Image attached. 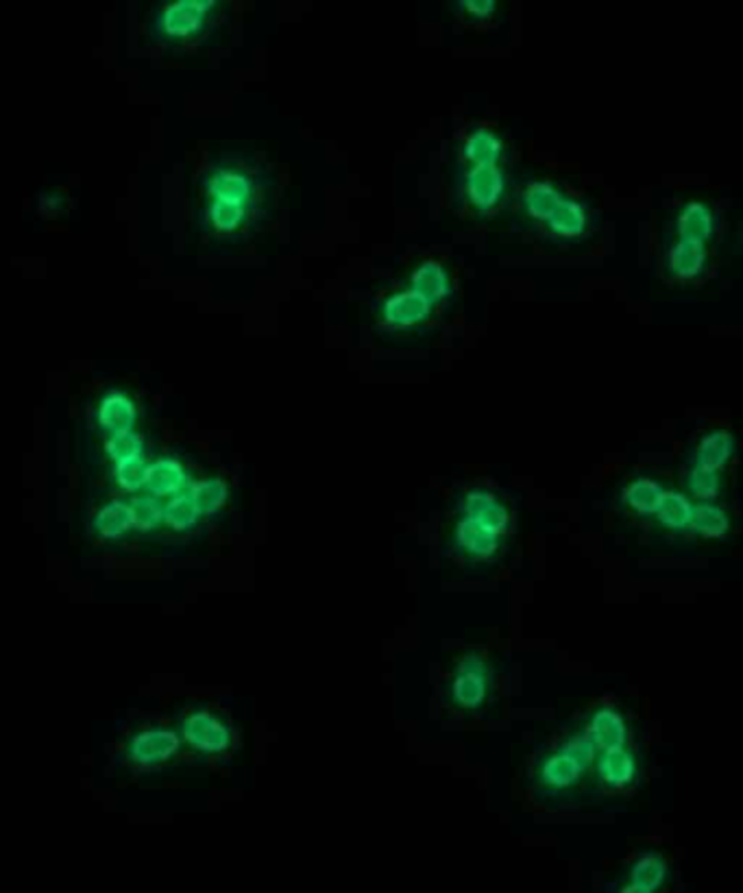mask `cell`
<instances>
[{"instance_id": "6da1fadb", "label": "cell", "mask_w": 743, "mask_h": 893, "mask_svg": "<svg viewBox=\"0 0 743 893\" xmlns=\"http://www.w3.org/2000/svg\"><path fill=\"white\" fill-rule=\"evenodd\" d=\"M598 750L584 730L565 734L554 747L541 752L532 765L534 789L543 797H568L591 774Z\"/></svg>"}, {"instance_id": "7a4b0ae2", "label": "cell", "mask_w": 743, "mask_h": 893, "mask_svg": "<svg viewBox=\"0 0 743 893\" xmlns=\"http://www.w3.org/2000/svg\"><path fill=\"white\" fill-rule=\"evenodd\" d=\"M493 698V663L489 654L471 650L452 661L443 678V702L456 713H480Z\"/></svg>"}, {"instance_id": "3957f363", "label": "cell", "mask_w": 743, "mask_h": 893, "mask_svg": "<svg viewBox=\"0 0 743 893\" xmlns=\"http://www.w3.org/2000/svg\"><path fill=\"white\" fill-rule=\"evenodd\" d=\"M456 194L464 210L484 219L504 208L511 194V179L504 164L460 167Z\"/></svg>"}, {"instance_id": "277c9868", "label": "cell", "mask_w": 743, "mask_h": 893, "mask_svg": "<svg viewBox=\"0 0 743 893\" xmlns=\"http://www.w3.org/2000/svg\"><path fill=\"white\" fill-rule=\"evenodd\" d=\"M445 545L450 556L462 564H493L504 556L509 539L475 521L456 516L448 528Z\"/></svg>"}, {"instance_id": "5b68a950", "label": "cell", "mask_w": 743, "mask_h": 893, "mask_svg": "<svg viewBox=\"0 0 743 893\" xmlns=\"http://www.w3.org/2000/svg\"><path fill=\"white\" fill-rule=\"evenodd\" d=\"M436 317V308L410 288L386 292L375 305L378 323L391 334H419Z\"/></svg>"}, {"instance_id": "8992f818", "label": "cell", "mask_w": 743, "mask_h": 893, "mask_svg": "<svg viewBox=\"0 0 743 893\" xmlns=\"http://www.w3.org/2000/svg\"><path fill=\"white\" fill-rule=\"evenodd\" d=\"M456 516L480 523L482 528L511 536L515 528L513 503L498 489L491 486H466L456 498Z\"/></svg>"}, {"instance_id": "52a82bcc", "label": "cell", "mask_w": 743, "mask_h": 893, "mask_svg": "<svg viewBox=\"0 0 743 893\" xmlns=\"http://www.w3.org/2000/svg\"><path fill=\"white\" fill-rule=\"evenodd\" d=\"M539 229L559 244H575L593 231V212L584 199L573 197L565 190Z\"/></svg>"}, {"instance_id": "ba28073f", "label": "cell", "mask_w": 743, "mask_h": 893, "mask_svg": "<svg viewBox=\"0 0 743 893\" xmlns=\"http://www.w3.org/2000/svg\"><path fill=\"white\" fill-rule=\"evenodd\" d=\"M706 269H709V244L674 233L665 238L663 271L670 280L681 283L702 280Z\"/></svg>"}, {"instance_id": "9c48e42d", "label": "cell", "mask_w": 743, "mask_h": 893, "mask_svg": "<svg viewBox=\"0 0 743 893\" xmlns=\"http://www.w3.org/2000/svg\"><path fill=\"white\" fill-rule=\"evenodd\" d=\"M593 779L609 793H624L639 781V759L630 745L600 750L593 759Z\"/></svg>"}, {"instance_id": "30bf717a", "label": "cell", "mask_w": 743, "mask_h": 893, "mask_svg": "<svg viewBox=\"0 0 743 893\" xmlns=\"http://www.w3.org/2000/svg\"><path fill=\"white\" fill-rule=\"evenodd\" d=\"M405 288L414 290L423 299H428L434 308H439L445 301H452L456 294V283L452 278V271L448 269L445 262L428 258L416 262L405 278Z\"/></svg>"}, {"instance_id": "8fae6325", "label": "cell", "mask_w": 743, "mask_h": 893, "mask_svg": "<svg viewBox=\"0 0 743 893\" xmlns=\"http://www.w3.org/2000/svg\"><path fill=\"white\" fill-rule=\"evenodd\" d=\"M460 151V167H489V164H504L506 158V142L500 131L493 127L475 124L471 127L462 142L458 144Z\"/></svg>"}, {"instance_id": "7c38bea8", "label": "cell", "mask_w": 743, "mask_h": 893, "mask_svg": "<svg viewBox=\"0 0 743 893\" xmlns=\"http://www.w3.org/2000/svg\"><path fill=\"white\" fill-rule=\"evenodd\" d=\"M582 730L591 739L598 752L629 745L630 728L626 715L611 702H602L595 709H591Z\"/></svg>"}, {"instance_id": "4fadbf2b", "label": "cell", "mask_w": 743, "mask_h": 893, "mask_svg": "<svg viewBox=\"0 0 743 893\" xmlns=\"http://www.w3.org/2000/svg\"><path fill=\"white\" fill-rule=\"evenodd\" d=\"M208 194L217 203H225L231 208H240L251 212L255 203V181L251 174L235 168H219L205 181Z\"/></svg>"}, {"instance_id": "5bb4252c", "label": "cell", "mask_w": 743, "mask_h": 893, "mask_svg": "<svg viewBox=\"0 0 743 893\" xmlns=\"http://www.w3.org/2000/svg\"><path fill=\"white\" fill-rule=\"evenodd\" d=\"M670 881H672V863L659 850H645L634 854L620 876V883H629L652 893L665 892Z\"/></svg>"}, {"instance_id": "9a60e30c", "label": "cell", "mask_w": 743, "mask_h": 893, "mask_svg": "<svg viewBox=\"0 0 743 893\" xmlns=\"http://www.w3.org/2000/svg\"><path fill=\"white\" fill-rule=\"evenodd\" d=\"M181 732L194 750L205 754H223L233 743L228 724L208 711L190 713L181 724Z\"/></svg>"}, {"instance_id": "2e32d148", "label": "cell", "mask_w": 743, "mask_h": 893, "mask_svg": "<svg viewBox=\"0 0 743 893\" xmlns=\"http://www.w3.org/2000/svg\"><path fill=\"white\" fill-rule=\"evenodd\" d=\"M181 739L167 728H151L144 732H138L127 747V759L133 765L140 767H153L160 763L171 761L172 756L179 752Z\"/></svg>"}, {"instance_id": "e0dca14e", "label": "cell", "mask_w": 743, "mask_h": 893, "mask_svg": "<svg viewBox=\"0 0 743 893\" xmlns=\"http://www.w3.org/2000/svg\"><path fill=\"white\" fill-rule=\"evenodd\" d=\"M735 449H737V441L731 430L711 428L704 434H700L695 445L691 446L689 466L724 473V469L731 464V460L735 455Z\"/></svg>"}, {"instance_id": "ac0fdd59", "label": "cell", "mask_w": 743, "mask_h": 893, "mask_svg": "<svg viewBox=\"0 0 743 893\" xmlns=\"http://www.w3.org/2000/svg\"><path fill=\"white\" fill-rule=\"evenodd\" d=\"M565 194V188L554 179H532L519 192V212L525 223L539 227L543 223L559 199Z\"/></svg>"}, {"instance_id": "d6986e66", "label": "cell", "mask_w": 743, "mask_h": 893, "mask_svg": "<svg viewBox=\"0 0 743 893\" xmlns=\"http://www.w3.org/2000/svg\"><path fill=\"white\" fill-rule=\"evenodd\" d=\"M717 227H720V214L715 212V208L706 201L693 199L685 201L676 212L672 233L711 244L717 233Z\"/></svg>"}, {"instance_id": "ffe728a7", "label": "cell", "mask_w": 743, "mask_h": 893, "mask_svg": "<svg viewBox=\"0 0 743 893\" xmlns=\"http://www.w3.org/2000/svg\"><path fill=\"white\" fill-rule=\"evenodd\" d=\"M212 0H181L164 9L162 29L171 38H188L203 27L205 13L214 9Z\"/></svg>"}, {"instance_id": "44dd1931", "label": "cell", "mask_w": 743, "mask_h": 893, "mask_svg": "<svg viewBox=\"0 0 743 893\" xmlns=\"http://www.w3.org/2000/svg\"><path fill=\"white\" fill-rule=\"evenodd\" d=\"M663 493H665V486L659 480H654L650 475H636L622 489L620 502L630 514L645 519V516L654 514Z\"/></svg>"}, {"instance_id": "7402d4cb", "label": "cell", "mask_w": 743, "mask_h": 893, "mask_svg": "<svg viewBox=\"0 0 743 893\" xmlns=\"http://www.w3.org/2000/svg\"><path fill=\"white\" fill-rule=\"evenodd\" d=\"M652 519L667 532L686 534V532H691L693 502L681 491L665 489V493H663L661 502L656 505Z\"/></svg>"}, {"instance_id": "603a6c76", "label": "cell", "mask_w": 743, "mask_h": 893, "mask_svg": "<svg viewBox=\"0 0 743 893\" xmlns=\"http://www.w3.org/2000/svg\"><path fill=\"white\" fill-rule=\"evenodd\" d=\"M185 482H188L185 469L174 458H162V460L149 464L147 489L151 491V498H155V500L179 495L185 489Z\"/></svg>"}, {"instance_id": "cb8c5ba5", "label": "cell", "mask_w": 743, "mask_h": 893, "mask_svg": "<svg viewBox=\"0 0 743 893\" xmlns=\"http://www.w3.org/2000/svg\"><path fill=\"white\" fill-rule=\"evenodd\" d=\"M135 419H138L135 403L122 392L108 394L99 405V425L106 432H110V437L131 432L135 425Z\"/></svg>"}, {"instance_id": "d4e9b609", "label": "cell", "mask_w": 743, "mask_h": 893, "mask_svg": "<svg viewBox=\"0 0 743 893\" xmlns=\"http://www.w3.org/2000/svg\"><path fill=\"white\" fill-rule=\"evenodd\" d=\"M731 514L720 503H693L691 532L706 541H722L731 534Z\"/></svg>"}, {"instance_id": "484cf974", "label": "cell", "mask_w": 743, "mask_h": 893, "mask_svg": "<svg viewBox=\"0 0 743 893\" xmlns=\"http://www.w3.org/2000/svg\"><path fill=\"white\" fill-rule=\"evenodd\" d=\"M94 532L106 539V541H116L122 534H127L133 528V510L131 503L112 502L103 505L92 523Z\"/></svg>"}, {"instance_id": "4316f807", "label": "cell", "mask_w": 743, "mask_h": 893, "mask_svg": "<svg viewBox=\"0 0 743 893\" xmlns=\"http://www.w3.org/2000/svg\"><path fill=\"white\" fill-rule=\"evenodd\" d=\"M722 486H724V473L709 471V469H697V466H686L685 495L691 502H715L720 498V493H722Z\"/></svg>"}, {"instance_id": "83f0119b", "label": "cell", "mask_w": 743, "mask_h": 893, "mask_svg": "<svg viewBox=\"0 0 743 893\" xmlns=\"http://www.w3.org/2000/svg\"><path fill=\"white\" fill-rule=\"evenodd\" d=\"M188 495L194 503L199 516H210V514H217L228 503V482L221 478H208V480L197 482Z\"/></svg>"}, {"instance_id": "f1b7e54d", "label": "cell", "mask_w": 743, "mask_h": 893, "mask_svg": "<svg viewBox=\"0 0 743 893\" xmlns=\"http://www.w3.org/2000/svg\"><path fill=\"white\" fill-rule=\"evenodd\" d=\"M162 510H164V523L172 530H177V532L190 530L199 521V512H197V508H194V503H192L188 493L174 495L171 502L167 503Z\"/></svg>"}, {"instance_id": "f546056e", "label": "cell", "mask_w": 743, "mask_h": 893, "mask_svg": "<svg viewBox=\"0 0 743 893\" xmlns=\"http://www.w3.org/2000/svg\"><path fill=\"white\" fill-rule=\"evenodd\" d=\"M147 473H149V464L144 462V458H135V460L116 464V482L127 493H135V491L144 489Z\"/></svg>"}, {"instance_id": "4dcf8cb0", "label": "cell", "mask_w": 743, "mask_h": 893, "mask_svg": "<svg viewBox=\"0 0 743 893\" xmlns=\"http://www.w3.org/2000/svg\"><path fill=\"white\" fill-rule=\"evenodd\" d=\"M133 528L140 532H151L164 523V510L155 498H138L131 503Z\"/></svg>"}, {"instance_id": "1f68e13d", "label": "cell", "mask_w": 743, "mask_h": 893, "mask_svg": "<svg viewBox=\"0 0 743 893\" xmlns=\"http://www.w3.org/2000/svg\"><path fill=\"white\" fill-rule=\"evenodd\" d=\"M208 217H210V223L219 233H233V231H238L242 224L247 223L249 212L212 201L210 208H208Z\"/></svg>"}, {"instance_id": "d6a6232c", "label": "cell", "mask_w": 743, "mask_h": 893, "mask_svg": "<svg viewBox=\"0 0 743 893\" xmlns=\"http://www.w3.org/2000/svg\"><path fill=\"white\" fill-rule=\"evenodd\" d=\"M142 449H144L142 439H140L138 434H133V432L110 437V441H108V445H106L108 455L114 460L116 464H118V462H127V460L142 458Z\"/></svg>"}, {"instance_id": "836d02e7", "label": "cell", "mask_w": 743, "mask_h": 893, "mask_svg": "<svg viewBox=\"0 0 743 893\" xmlns=\"http://www.w3.org/2000/svg\"><path fill=\"white\" fill-rule=\"evenodd\" d=\"M454 9L458 13L473 22V24H482L493 20V16L498 13V2L493 0H464V2H454Z\"/></svg>"}]
</instances>
